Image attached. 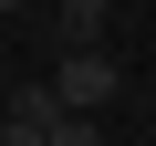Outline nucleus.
Instances as JSON below:
<instances>
[{
    "mask_svg": "<svg viewBox=\"0 0 156 146\" xmlns=\"http://www.w3.org/2000/svg\"><path fill=\"white\" fill-rule=\"evenodd\" d=\"M52 94H62V115H104V104L125 94V63H115L104 42H73V52L52 63Z\"/></svg>",
    "mask_w": 156,
    "mask_h": 146,
    "instance_id": "1",
    "label": "nucleus"
},
{
    "mask_svg": "<svg viewBox=\"0 0 156 146\" xmlns=\"http://www.w3.org/2000/svg\"><path fill=\"white\" fill-rule=\"evenodd\" d=\"M52 125H62V94L52 84H21L11 115H0V146H52Z\"/></svg>",
    "mask_w": 156,
    "mask_h": 146,
    "instance_id": "2",
    "label": "nucleus"
},
{
    "mask_svg": "<svg viewBox=\"0 0 156 146\" xmlns=\"http://www.w3.org/2000/svg\"><path fill=\"white\" fill-rule=\"evenodd\" d=\"M104 11H115V0H62V52L73 42H104Z\"/></svg>",
    "mask_w": 156,
    "mask_h": 146,
    "instance_id": "3",
    "label": "nucleus"
},
{
    "mask_svg": "<svg viewBox=\"0 0 156 146\" xmlns=\"http://www.w3.org/2000/svg\"><path fill=\"white\" fill-rule=\"evenodd\" d=\"M52 146H104V125H94V115H62V125H52Z\"/></svg>",
    "mask_w": 156,
    "mask_h": 146,
    "instance_id": "4",
    "label": "nucleus"
},
{
    "mask_svg": "<svg viewBox=\"0 0 156 146\" xmlns=\"http://www.w3.org/2000/svg\"><path fill=\"white\" fill-rule=\"evenodd\" d=\"M0 11H31V0H0Z\"/></svg>",
    "mask_w": 156,
    "mask_h": 146,
    "instance_id": "5",
    "label": "nucleus"
}]
</instances>
